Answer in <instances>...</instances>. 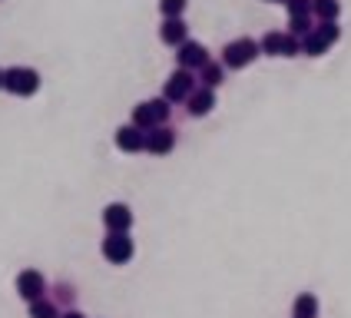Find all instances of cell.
Returning a JSON list of instances; mask_svg holds the SVG:
<instances>
[{"label":"cell","instance_id":"cell-15","mask_svg":"<svg viewBox=\"0 0 351 318\" xmlns=\"http://www.w3.org/2000/svg\"><path fill=\"white\" fill-rule=\"evenodd\" d=\"M302 40V57H322V53H325V50H328V43H325V37H322V34H318V30H308V34H305V37H298Z\"/></svg>","mask_w":351,"mask_h":318},{"label":"cell","instance_id":"cell-25","mask_svg":"<svg viewBox=\"0 0 351 318\" xmlns=\"http://www.w3.org/2000/svg\"><path fill=\"white\" fill-rule=\"evenodd\" d=\"M0 90H3V70H0Z\"/></svg>","mask_w":351,"mask_h":318},{"label":"cell","instance_id":"cell-14","mask_svg":"<svg viewBox=\"0 0 351 318\" xmlns=\"http://www.w3.org/2000/svg\"><path fill=\"white\" fill-rule=\"evenodd\" d=\"M318 298L312 292H302V295L292 302V318H318Z\"/></svg>","mask_w":351,"mask_h":318},{"label":"cell","instance_id":"cell-9","mask_svg":"<svg viewBox=\"0 0 351 318\" xmlns=\"http://www.w3.org/2000/svg\"><path fill=\"white\" fill-rule=\"evenodd\" d=\"M103 225H106V232H130L133 229V209L126 202H110L103 209Z\"/></svg>","mask_w":351,"mask_h":318},{"label":"cell","instance_id":"cell-10","mask_svg":"<svg viewBox=\"0 0 351 318\" xmlns=\"http://www.w3.org/2000/svg\"><path fill=\"white\" fill-rule=\"evenodd\" d=\"M186 110H189V117H195V119L209 117L215 110V90H209V86H195L193 93L186 97Z\"/></svg>","mask_w":351,"mask_h":318},{"label":"cell","instance_id":"cell-8","mask_svg":"<svg viewBox=\"0 0 351 318\" xmlns=\"http://www.w3.org/2000/svg\"><path fill=\"white\" fill-rule=\"evenodd\" d=\"M209 60V50L199 43V40H182L179 47H176V63L182 66V70H199L202 63Z\"/></svg>","mask_w":351,"mask_h":318},{"label":"cell","instance_id":"cell-7","mask_svg":"<svg viewBox=\"0 0 351 318\" xmlns=\"http://www.w3.org/2000/svg\"><path fill=\"white\" fill-rule=\"evenodd\" d=\"M17 295L23 302H37V298L47 295V278L37 269H23L17 276Z\"/></svg>","mask_w":351,"mask_h":318},{"label":"cell","instance_id":"cell-21","mask_svg":"<svg viewBox=\"0 0 351 318\" xmlns=\"http://www.w3.org/2000/svg\"><path fill=\"white\" fill-rule=\"evenodd\" d=\"M189 7V0H159V14L162 17H182Z\"/></svg>","mask_w":351,"mask_h":318},{"label":"cell","instance_id":"cell-20","mask_svg":"<svg viewBox=\"0 0 351 318\" xmlns=\"http://www.w3.org/2000/svg\"><path fill=\"white\" fill-rule=\"evenodd\" d=\"M315 27V17L312 14H302V17H289V34L292 37H305L308 30Z\"/></svg>","mask_w":351,"mask_h":318},{"label":"cell","instance_id":"cell-18","mask_svg":"<svg viewBox=\"0 0 351 318\" xmlns=\"http://www.w3.org/2000/svg\"><path fill=\"white\" fill-rule=\"evenodd\" d=\"M30 318H60L57 302H50L47 295L37 298V302H30Z\"/></svg>","mask_w":351,"mask_h":318},{"label":"cell","instance_id":"cell-19","mask_svg":"<svg viewBox=\"0 0 351 318\" xmlns=\"http://www.w3.org/2000/svg\"><path fill=\"white\" fill-rule=\"evenodd\" d=\"M315 30H318V34L325 37V43H328V47H335V43L341 40V30H338V20H318V23H315Z\"/></svg>","mask_w":351,"mask_h":318},{"label":"cell","instance_id":"cell-3","mask_svg":"<svg viewBox=\"0 0 351 318\" xmlns=\"http://www.w3.org/2000/svg\"><path fill=\"white\" fill-rule=\"evenodd\" d=\"M3 90L20 99L34 97L40 90V73L34 66H10V70H3Z\"/></svg>","mask_w":351,"mask_h":318},{"label":"cell","instance_id":"cell-16","mask_svg":"<svg viewBox=\"0 0 351 318\" xmlns=\"http://www.w3.org/2000/svg\"><path fill=\"white\" fill-rule=\"evenodd\" d=\"M282 47H285V34L282 30H269L265 37L258 40V50L265 57H282Z\"/></svg>","mask_w":351,"mask_h":318},{"label":"cell","instance_id":"cell-6","mask_svg":"<svg viewBox=\"0 0 351 318\" xmlns=\"http://www.w3.org/2000/svg\"><path fill=\"white\" fill-rule=\"evenodd\" d=\"M176 149V133L162 123V126H153V130H146V143H143V153H149V156H169Z\"/></svg>","mask_w":351,"mask_h":318},{"label":"cell","instance_id":"cell-11","mask_svg":"<svg viewBox=\"0 0 351 318\" xmlns=\"http://www.w3.org/2000/svg\"><path fill=\"white\" fill-rule=\"evenodd\" d=\"M159 40H162L166 47H173V50H176L182 40H189V27H186V20H182V17H162Z\"/></svg>","mask_w":351,"mask_h":318},{"label":"cell","instance_id":"cell-17","mask_svg":"<svg viewBox=\"0 0 351 318\" xmlns=\"http://www.w3.org/2000/svg\"><path fill=\"white\" fill-rule=\"evenodd\" d=\"M312 17L338 20L341 17V3H338V0H312Z\"/></svg>","mask_w":351,"mask_h":318},{"label":"cell","instance_id":"cell-2","mask_svg":"<svg viewBox=\"0 0 351 318\" xmlns=\"http://www.w3.org/2000/svg\"><path fill=\"white\" fill-rule=\"evenodd\" d=\"M262 50H258V40L252 37H239V40H229L222 47V66L226 70H245L249 63H255Z\"/></svg>","mask_w":351,"mask_h":318},{"label":"cell","instance_id":"cell-23","mask_svg":"<svg viewBox=\"0 0 351 318\" xmlns=\"http://www.w3.org/2000/svg\"><path fill=\"white\" fill-rule=\"evenodd\" d=\"M282 57H302V40L292 37V34H285V47H282Z\"/></svg>","mask_w":351,"mask_h":318},{"label":"cell","instance_id":"cell-12","mask_svg":"<svg viewBox=\"0 0 351 318\" xmlns=\"http://www.w3.org/2000/svg\"><path fill=\"white\" fill-rule=\"evenodd\" d=\"M143 143H146V133L133 126V123H126V126H119L117 130V149L119 153H143Z\"/></svg>","mask_w":351,"mask_h":318},{"label":"cell","instance_id":"cell-5","mask_svg":"<svg viewBox=\"0 0 351 318\" xmlns=\"http://www.w3.org/2000/svg\"><path fill=\"white\" fill-rule=\"evenodd\" d=\"M195 86V73L193 70H182V66H176L169 80H166V86H162V99H169V103H186V97L193 93Z\"/></svg>","mask_w":351,"mask_h":318},{"label":"cell","instance_id":"cell-26","mask_svg":"<svg viewBox=\"0 0 351 318\" xmlns=\"http://www.w3.org/2000/svg\"><path fill=\"white\" fill-rule=\"evenodd\" d=\"M265 3H285V0H265Z\"/></svg>","mask_w":351,"mask_h":318},{"label":"cell","instance_id":"cell-22","mask_svg":"<svg viewBox=\"0 0 351 318\" xmlns=\"http://www.w3.org/2000/svg\"><path fill=\"white\" fill-rule=\"evenodd\" d=\"M289 7V17H302V14H312V0H285Z\"/></svg>","mask_w":351,"mask_h":318},{"label":"cell","instance_id":"cell-4","mask_svg":"<svg viewBox=\"0 0 351 318\" xmlns=\"http://www.w3.org/2000/svg\"><path fill=\"white\" fill-rule=\"evenodd\" d=\"M133 256H136V245H133L130 232H106V238H103V258L106 262L126 265Z\"/></svg>","mask_w":351,"mask_h":318},{"label":"cell","instance_id":"cell-13","mask_svg":"<svg viewBox=\"0 0 351 318\" xmlns=\"http://www.w3.org/2000/svg\"><path fill=\"white\" fill-rule=\"evenodd\" d=\"M195 83H199V86H209V90H219V86L226 83V66L206 60V63L195 70Z\"/></svg>","mask_w":351,"mask_h":318},{"label":"cell","instance_id":"cell-1","mask_svg":"<svg viewBox=\"0 0 351 318\" xmlns=\"http://www.w3.org/2000/svg\"><path fill=\"white\" fill-rule=\"evenodd\" d=\"M173 117V103L169 99H146V103H136L133 106V126H139L143 133L146 130H153V126H162V123H169Z\"/></svg>","mask_w":351,"mask_h":318},{"label":"cell","instance_id":"cell-24","mask_svg":"<svg viewBox=\"0 0 351 318\" xmlns=\"http://www.w3.org/2000/svg\"><path fill=\"white\" fill-rule=\"evenodd\" d=\"M60 318H86L83 312H77V308H70V312H60Z\"/></svg>","mask_w":351,"mask_h":318}]
</instances>
